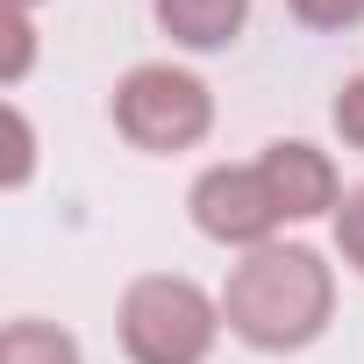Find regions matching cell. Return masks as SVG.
<instances>
[{
	"instance_id": "4fadbf2b",
	"label": "cell",
	"mask_w": 364,
	"mask_h": 364,
	"mask_svg": "<svg viewBox=\"0 0 364 364\" xmlns=\"http://www.w3.org/2000/svg\"><path fill=\"white\" fill-rule=\"evenodd\" d=\"M8 8H29V15H36V8H43V0H8Z\"/></svg>"
},
{
	"instance_id": "52a82bcc",
	"label": "cell",
	"mask_w": 364,
	"mask_h": 364,
	"mask_svg": "<svg viewBox=\"0 0 364 364\" xmlns=\"http://www.w3.org/2000/svg\"><path fill=\"white\" fill-rule=\"evenodd\" d=\"M0 364H86V350L72 328H58L43 314H15L0 328Z\"/></svg>"
},
{
	"instance_id": "8fae6325",
	"label": "cell",
	"mask_w": 364,
	"mask_h": 364,
	"mask_svg": "<svg viewBox=\"0 0 364 364\" xmlns=\"http://www.w3.org/2000/svg\"><path fill=\"white\" fill-rule=\"evenodd\" d=\"M328 229H336V257L364 279V186H350V193H343V208H336V222H328Z\"/></svg>"
},
{
	"instance_id": "277c9868",
	"label": "cell",
	"mask_w": 364,
	"mask_h": 364,
	"mask_svg": "<svg viewBox=\"0 0 364 364\" xmlns=\"http://www.w3.org/2000/svg\"><path fill=\"white\" fill-rule=\"evenodd\" d=\"M186 215H193V229L208 243H222L236 257L279 243V229H286V215H279V200L264 186V171H257V157L250 164H208L186 186Z\"/></svg>"
},
{
	"instance_id": "7a4b0ae2",
	"label": "cell",
	"mask_w": 364,
	"mask_h": 364,
	"mask_svg": "<svg viewBox=\"0 0 364 364\" xmlns=\"http://www.w3.org/2000/svg\"><path fill=\"white\" fill-rule=\"evenodd\" d=\"M222 328V293L186 272H143L114 300V343L129 364H208Z\"/></svg>"
},
{
	"instance_id": "30bf717a",
	"label": "cell",
	"mask_w": 364,
	"mask_h": 364,
	"mask_svg": "<svg viewBox=\"0 0 364 364\" xmlns=\"http://www.w3.org/2000/svg\"><path fill=\"white\" fill-rule=\"evenodd\" d=\"M286 15L314 36H350L364 29V0H286Z\"/></svg>"
},
{
	"instance_id": "6da1fadb",
	"label": "cell",
	"mask_w": 364,
	"mask_h": 364,
	"mask_svg": "<svg viewBox=\"0 0 364 364\" xmlns=\"http://www.w3.org/2000/svg\"><path fill=\"white\" fill-rule=\"evenodd\" d=\"M222 321L257 357H300L336 321V264L314 243H264L243 250L222 279Z\"/></svg>"
},
{
	"instance_id": "3957f363",
	"label": "cell",
	"mask_w": 364,
	"mask_h": 364,
	"mask_svg": "<svg viewBox=\"0 0 364 364\" xmlns=\"http://www.w3.org/2000/svg\"><path fill=\"white\" fill-rule=\"evenodd\" d=\"M107 122L129 150L143 157H186L215 136V86L193 65H171V58H143L114 79L107 93Z\"/></svg>"
},
{
	"instance_id": "9c48e42d",
	"label": "cell",
	"mask_w": 364,
	"mask_h": 364,
	"mask_svg": "<svg viewBox=\"0 0 364 364\" xmlns=\"http://www.w3.org/2000/svg\"><path fill=\"white\" fill-rule=\"evenodd\" d=\"M36 15L29 8H0V86L8 93H22L29 86V72H36Z\"/></svg>"
},
{
	"instance_id": "ba28073f",
	"label": "cell",
	"mask_w": 364,
	"mask_h": 364,
	"mask_svg": "<svg viewBox=\"0 0 364 364\" xmlns=\"http://www.w3.org/2000/svg\"><path fill=\"white\" fill-rule=\"evenodd\" d=\"M0 129H8V150H0V193H29L43 143H36V122H29V107H22L15 93L0 100Z\"/></svg>"
},
{
	"instance_id": "8992f818",
	"label": "cell",
	"mask_w": 364,
	"mask_h": 364,
	"mask_svg": "<svg viewBox=\"0 0 364 364\" xmlns=\"http://www.w3.org/2000/svg\"><path fill=\"white\" fill-rule=\"evenodd\" d=\"M250 8L257 0H150V22H157V36H171V50L215 58L250 29Z\"/></svg>"
},
{
	"instance_id": "5b68a950",
	"label": "cell",
	"mask_w": 364,
	"mask_h": 364,
	"mask_svg": "<svg viewBox=\"0 0 364 364\" xmlns=\"http://www.w3.org/2000/svg\"><path fill=\"white\" fill-rule=\"evenodd\" d=\"M257 171H264V186H272L286 229H300V222H336V208H343V193H350L343 171H336V157H328L321 143H307V136L264 143V150H257Z\"/></svg>"
},
{
	"instance_id": "7c38bea8",
	"label": "cell",
	"mask_w": 364,
	"mask_h": 364,
	"mask_svg": "<svg viewBox=\"0 0 364 364\" xmlns=\"http://www.w3.org/2000/svg\"><path fill=\"white\" fill-rule=\"evenodd\" d=\"M328 122H336L343 150H364V72H350V79L336 86V100H328Z\"/></svg>"
}]
</instances>
